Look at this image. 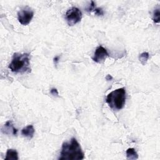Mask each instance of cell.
<instances>
[{
  "mask_svg": "<svg viewBox=\"0 0 160 160\" xmlns=\"http://www.w3.org/2000/svg\"><path fill=\"white\" fill-rule=\"evenodd\" d=\"M84 158V154L79 143L72 138L69 141L63 142L60 152L59 160H81Z\"/></svg>",
  "mask_w": 160,
  "mask_h": 160,
  "instance_id": "obj_1",
  "label": "cell"
},
{
  "mask_svg": "<svg viewBox=\"0 0 160 160\" xmlns=\"http://www.w3.org/2000/svg\"><path fill=\"white\" fill-rule=\"evenodd\" d=\"M9 68L14 72L23 73L31 72L29 54L14 53L9 65Z\"/></svg>",
  "mask_w": 160,
  "mask_h": 160,
  "instance_id": "obj_2",
  "label": "cell"
},
{
  "mask_svg": "<svg viewBox=\"0 0 160 160\" xmlns=\"http://www.w3.org/2000/svg\"><path fill=\"white\" fill-rule=\"evenodd\" d=\"M126 98V90L124 88H121L109 93L106 96V101L112 110L118 111L123 108Z\"/></svg>",
  "mask_w": 160,
  "mask_h": 160,
  "instance_id": "obj_3",
  "label": "cell"
},
{
  "mask_svg": "<svg viewBox=\"0 0 160 160\" xmlns=\"http://www.w3.org/2000/svg\"><path fill=\"white\" fill-rule=\"evenodd\" d=\"M65 18L69 26H73L81 20L82 12L79 8L72 7L66 11Z\"/></svg>",
  "mask_w": 160,
  "mask_h": 160,
  "instance_id": "obj_4",
  "label": "cell"
},
{
  "mask_svg": "<svg viewBox=\"0 0 160 160\" xmlns=\"http://www.w3.org/2000/svg\"><path fill=\"white\" fill-rule=\"evenodd\" d=\"M33 16L34 11L28 6L21 9L18 12V19L22 25L29 24Z\"/></svg>",
  "mask_w": 160,
  "mask_h": 160,
  "instance_id": "obj_5",
  "label": "cell"
},
{
  "mask_svg": "<svg viewBox=\"0 0 160 160\" xmlns=\"http://www.w3.org/2000/svg\"><path fill=\"white\" fill-rule=\"evenodd\" d=\"M109 56L107 50L102 46H98L94 52V56L92 57V60L97 63L102 62L106 58Z\"/></svg>",
  "mask_w": 160,
  "mask_h": 160,
  "instance_id": "obj_6",
  "label": "cell"
},
{
  "mask_svg": "<svg viewBox=\"0 0 160 160\" xmlns=\"http://www.w3.org/2000/svg\"><path fill=\"white\" fill-rule=\"evenodd\" d=\"M2 131L6 134H13L14 136H16L17 135L18 129L14 127L11 121H8L3 126Z\"/></svg>",
  "mask_w": 160,
  "mask_h": 160,
  "instance_id": "obj_7",
  "label": "cell"
},
{
  "mask_svg": "<svg viewBox=\"0 0 160 160\" xmlns=\"http://www.w3.org/2000/svg\"><path fill=\"white\" fill-rule=\"evenodd\" d=\"M35 130L32 125H28L24 128L21 131V134L26 138H32L34 136Z\"/></svg>",
  "mask_w": 160,
  "mask_h": 160,
  "instance_id": "obj_8",
  "label": "cell"
},
{
  "mask_svg": "<svg viewBox=\"0 0 160 160\" xmlns=\"http://www.w3.org/2000/svg\"><path fill=\"white\" fill-rule=\"evenodd\" d=\"M18 153L16 149H8L7 150L5 160H18Z\"/></svg>",
  "mask_w": 160,
  "mask_h": 160,
  "instance_id": "obj_9",
  "label": "cell"
},
{
  "mask_svg": "<svg viewBox=\"0 0 160 160\" xmlns=\"http://www.w3.org/2000/svg\"><path fill=\"white\" fill-rule=\"evenodd\" d=\"M126 153L128 159H137L138 158V154L134 148H128Z\"/></svg>",
  "mask_w": 160,
  "mask_h": 160,
  "instance_id": "obj_10",
  "label": "cell"
},
{
  "mask_svg": "<svg viewBox=\"0 0 160 160\" xmlns=\"http://www.w3.org/2000/svg\"><path fill=\"white\" fill-rule=\"evenodd\" d=\"M149 58V54L148 52H142L139 56V59L141 62V63L142 64V65H145L148 60Z\"/></svg>",
  "mask_w": 160,
  "mask_h": 160,
  "instance_id": "obj_11",
  "label": "cell"
},
{
  "mask_svg": "<svg viewBox=\"0 0 160 160\" xmlns=\"http://www.w3.org/2000/svg\"><path fill=\"white\" fill-rule=\"evenodd\" d=\"M152 19H153V21L155 23H159V21H160V12H159V8H157L154 11Z\"/></svg>",
  "mask_w": 160,
  "mask_h": 160,
  "instance_id": "obj_12",
  "label": "cell"
},
{
  "mask_svg": "<svg viewBox=\"0 0 160 160\" xmlns=\"http://www.w3.org/2000/svg\"><path fill=\"white\" fill-rule=\"evenodd\" d=\"M94 13L97 16H102L104 14V11L102 10V8H96L94 10Z\"/></svg>",
  "mask_w": 160,
  "mask_h": 160,
  "instance_id": "obj_13",
  "label": "cell"
},
{
  "mask_svg": "<svg viewBox=\"0 0 160 160\" xmlns=\"http://www.w3.org/2000/svg\"><path fill=\"white\" fill-rule=\"evenodd\" d=\"M95 8H96V7H95V3H94V2L93 1H91V4H90V6H89L88 8H86V11H88V12H91V11H94Z\"/></svg>",
  "mask_w": 160,
  "mask_h": 160,
  "instance_id": "obj_14",
  "label": "cell"
},
{
  "mask_svg": "<svg viewBox=\"0 0 160 160\" xmlns=\"http://www.w3.org/2000/svg\"><path fill=\"white\" fill-rule=\"evenodd\" d=\"M50 92H51V94L52 95V96H58V94H59V93H58V90H57V89H56V88H52L51 89V91H50Z\"/></svg>",
  "mask_w": 160,
  "mask_h": 160,
  "instance_id": "obj_15",
  "label": "cell"
},
{
  "mask_svg": "<svg viewBox=\"0 0 160 160\" xmlns=\"http://www.w3.org/2000/svg\"><path fill=\"white\" fill-rule=\"evenodd\" d=\"M59 56H55L54 58V59H53V61H54V65H57L58 64V62H59Z\"/></svg>",
  "mask_w": 160,
  "mask_h": 160,
  "instance_id": "obj_16",
  "label": "cell"
},
{
  "mask_svg": "<svg viewBox=\"0 0 160 160\" xmlns=\"http://www.w3.org/2000/svg\"><path fill=\"white\" fill-rule=\"evenodd\" d=\"M106 79L107 81H111L112 79V77L110 75V74H108L106 76Z\"/></svg>",
  "mask_w": 160,
  "mask_h": 160,
  "instance_id": "obj_17",
  "label": "cell"
}]
</instances>
